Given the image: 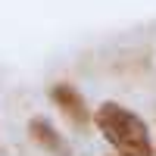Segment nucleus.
<instances>
[{
  "instance_id": "obj_1",
  "label": "nucleus",
  "mask_w": 156,
  "mask_h": 156,
  "mask_svg": "<svg viewBox=\"0 0 156 156\" xmlns=\"http://www.w3.org/2000/svg\"><path fill=\"white\" fill-rule=\"evenodd\" d=\"M94 125L115 147L119 156H153V140L144 119L137 112L125 109L122 103H112V100L100 103L94 112Z\"/></svg>"
},
{
  "instance_id": "obj_2",
  "label": "nucleus",
  "mask_w": 156,
  "mask_h": 156,
  "mask_svg": "<svg viewBox=\"0 0 156 156\" xmlns=\"http://www.w3.org/2000/svg\"><path fill=\"white\" fill-rule=\"evenodd\" d=\"M50 100H53L75 125H87L90 122V112H87V103L81 97V90H75L72 84H53L50 87Z\"/></svg>"
},
{
  "instance_id": "obj_3",
  "label": "nucleus",
  "mask_w": 156,
  "mask_h": 156,
  "mask_svg": "<svg viewBox=\"0 0 156 156\" xmlns=\"http://www.w3.org/2000/svg\"><path fill=\"white\" fill-rule=\"evenodd\" d=\"M28 134H31V140L34 144H41L44 150H66V144H62V137L53 131V125H50L47 119H31L28 122Z\"/></svg>"
}]
</instances>
